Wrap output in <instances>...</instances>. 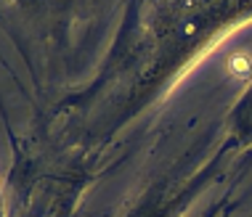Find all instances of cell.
Returning <instances> with one entry per match:
<instances>
[{
    "label": "cell",
    "mask_w": 252,
    "mask_h": 217,
    "mask_svg": "<svg viewBox=\"0 0 252 217\" xmlns=\"http://www.w3.org/2000/svg\"><path fill=\"white\" fill-rule=\"evenodd\" d=\"M236 127L244 133H252V93L244 98V104L236 108Z\"/></svg>",
    "instance_id": "obj_1"
}]
</instances>
